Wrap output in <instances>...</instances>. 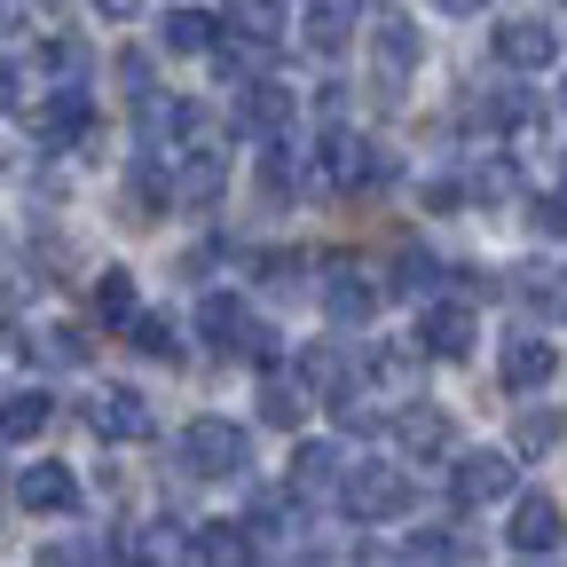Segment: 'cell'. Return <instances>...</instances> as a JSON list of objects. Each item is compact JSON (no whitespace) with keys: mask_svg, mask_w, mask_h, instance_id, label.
<instances>
[{"mask_svg":"<svg viewBox=\"0 0 567 567\" xmlns=\"http://www.w3.org/2000/svg\"><path fill=\"white\" fill-rule=\"evenodd\" d=\"M40 71H55V80H80V71H87V48H80V40H48V48H40Z\"/></svg>","mask_w":567,"mask_h":567,"instance_id":"cell-30","label":"cell"},{"mask_svg":"<svg viewBox=\"0 0 567 567\" xmlns=\"http://www.w3.org/2000/svg\"><path fill=\"white\" fill-rule=\"evenodd\" d=\"M221 174H229L221 151H197V158L182 166V197H189V205H213V197H221Z\"/></svg>","mask_w":567,"mask_h":567,"instance_id":"cell-26","label":"cell"},{"mask_svg":"<svg viewBox=\"0 0 567 567\" xmlns=\"http://www.w3.org/2000/svg\"><path fill=\"white\" fill-rule=\"evenodd\" d=\"M260 182H268V197H284V189H300V166L284 158V151H268V166H260Z\"/></svg>","mask_w":567,"mask_h":567,"instance_id":"cell-33","label":"cell"},{"mask_svg":"<svg viewBox=\"0 0 567 567\" xmlns=\"http://www.w3.org/2000/svg\"><path fill=\"white\" fill-rule=\"evenodd\" d=\"M473 189H481V197H513V189H520V174H513L505 158H488V166L473 174Z\"/></svg>","mask_w":567,"mask_h":567,"instance_id":"cell-31","label":"cell"},{"mask_svg":"<svg viewBox=\"0 0 567 567\" xmlns=\"http://www.w3.org/2000/svg\"><path fill=\"white\" fill-rule=\"evenodd\" d=\"M354 9H363V0H308V40L316 48H339L347 24H354Z\"/></svg>","mask_w":567,"mask_h":567,"instance_id":"cell-24","label":"cell"},{"mask_svg":"<svg viewBox=\"0 0 567 567\" xmlns=\"http://www.w3.org/2000/svg\"><path fill=\"white\" fill-rule=\"evenodd\" d=\"M87 425H95L103 442H151V425H158V417H151V402H142L134 386H103L95 410H87Z\"/></svg>","mask_w":567,"mask_h":567,"instance_id":"cell-6","label":"cell"},{"mask_svg":"<svg viewBox=\"0 0 567 567\" xmlns=\"http://www.w3.org/2000/svg\"><path fill=\"white\" fill-rule=\"evenodd\" d=\"M520 488V465L505 450H465L450 465V496H457V513H481V505H505V496Z\"/></svg>","mask_w":567,"mask_h":567,"instance_id":"cell-4","label":"cell"},{"mask_svg":"<svg viewBox=\"0 0 567 567\" xmlns=\"http://www.w3.org/2000/svg\"><path fill=\"white\" fill-rule=\"evenodd\" d=\"M300 379H308V394H316V402H347V394H354V386H347V354H339V347H308V354H300Z\"/></svg>","mask_w":567,"mask_h":567,"instance_id":"cell-19","label":"cell"},{"mask_svg":"<svg viewBox=\"0 0 567 567\" xmlns=\"http://www.w3.org/2000/svg\"><path fill=\"white\" fill-rule=\"evenodd\" d=\"M323 316H331L339 331H347V323H371V316H379V284H363V276L339 260V268L323 276Z\"/></svg>","mask_w":567,"mask_h":567,"instance_id":"cell-13","label":"cell"},{"mask_svg":"<svg viewBox=\"0 0 567 567\" xmlns=\"http://www.w3.org/2000/svg\"><path fill=\"white\" fill-rule=\"evenodd\" d=\"M394 434H402V450L442 457V450H450V417H442V410H402V417H394Z\"/></svg>","mask_w":567,"mask_h":567,"instance_id":"cell-22","label":"cell"},{"mask_svg":"<svg viewBox=\"0 0 567 567\" xmlns=\"http://www.w3.org/2000/svg\"><path fill=\"white\" fill-rule=\"evenodd\" d=\"M417 339H425V354L457 363V354L473 347V308H465V300H442V308H425V316H417Z\"/></svg>","mask_w":567,"mask_h":567,"instance_id":"cell-14","label":"cell"},{"mask_svg":"<svg viewBox=\"0 0 567 567\" xmlns=\"http://www.w3.org/2000/svg\"><path fill=\"white\" fill-rule=\"evenodd\" d=\"M197 331H205V347H213V354H245V363H260V371L276 363V331H268V323H252L229 292H205V300H197Z\"/></svg>","mask_w":567,"mask_h":567,"instance_id":"cell-1","label":"cell"},{"mask_svg":"<svg viewBox=\"0 0 567 567\" xmlns=\"http://www.w3.org/2000/svg\"><path fill=\"white\" fill-rule=\"evenodd\" d=\"M87 118H95L87 87H55V95L40 103V151H71V142L87 134Z\"/></svg>","mask_w":567,"mask_h":567,"instance_id":"cell-11","label":"cell"},{"mask_svg":"<svg viewBox=\"0 0 567 567\" xmlns=\"http://www.w3.org/2000/svg\"><path fill=\"white\" fill-rule=\"evenodd\" d=\"M496 371H505V386H513V394H536V386L559 371V347H551V339H536V331H520V339H505V363H496Z\"/></svg>","mask_w":567,"mask_h":567,"instance_id":"cell-12","label":"cell"},{"mask_svg":"<svg viewBox=\"0 0 567 567\" xmlns=\"http://www.w3.org/2000/svg\"><path fill=\"white\" fill-rule=\"evenodd\" d=\"M0 111H17V63L0 55Z\"/></svg>","mask_w":567,"mask_h":567,"instance_id":"cell-37","label":"cell"},{"mask_svg":"<svg viewBox=\"0 0 567 567\" xmlns=\"http://www.w3.org/2000/svg\"><path fill=\"white\" fill-rule=\"evenodd\" d=\"M24 9H32V0H0V32H17V24H24Z\"/></svg>","mask_w":567,"mask_h":567,"instance_id":"cell-38","label":"cell"},{"mask_svg":"<svg viewBox=\"0 0 567 567\" xmlns=\"http://www.w3.org/2000/svg\"><path fill=\"white\" fill-rule=\"evenodd\" d=\"M339 505L354 528H379V520H402L410 513V473L402 465H354L339 481Z\"/></svg>","mask_w":567,"mask_h":567,"instance_id":"cell-3","label":"cell"},{"mask_svg":"<svg viewBox=\"0 0 567 567\" xmlns=\"http://www.w3.org/2000/svg\"><path fill=\"white\" fill-rule=\"evenodd\" d=\"M48 417H55V402H48L40 386L0 394V442H40V434H48Z\"/></svg>","mask_w":567,"mask_h":567,"instance_id":"cell-16","label":"cell"},{"mask_svg":"<svg viewBox=\"0 0 567 567\" xmlns=\"http://www.w3.org/2000/svg\"><path fill=\"white\" fill-rule=\"evenodd\" d=\"M237 134H252V142H284L292 134V87H276L268 71L260 80H237Z\"/></svg>","mask_w":567,"mask_h":567,"instance_id":"cell-5","label":"cell"},{"mask_svg":"<svg viewBox=\"0 0 567 567\" xmlns=\"http://www.w3.org/2000/svg\"><path fill=\"white\" fill-rule=\"evenodd\" d=\"M245 465H252V434L229 417H197L182 434V473H197V481H237Z\"/></svg>","mask_w":567,"mask_h":567,"instance_id":"cell-2","label":"cell"},{"mask_svg":"<svg viewBox=\"0 0 567 567\" xmlns=\"http://www.w3.org/2000/svg\"><path fill=\"white\" fill-rule=\"evenodd\" d=\"M134 347L151 354V363H174V354H182V339H174L166 316H134Z\"/></svg>","mask_w":567,"mask_h":567,"instance_id":"cell-29","label":"cell"},{"mask_svg":"<svg viewBox=\"0 0 567 567\" xmlns=\"http://www.w3.org/2000/svg\"><path fill=\"white\" fill-rule=\"evenodd\" d=\"M513 300L544 323H567V268H513Z\"/></svg>","mask_w":567,"mask_h":567,"instance_id":"cell-15","label":"cell"},{"mask_svg":"<svg viewBox=\"0 0 567 567\" xmlns=\"http://www.w3.org/2000/svg\"><path fill=\"white\" fill-rule=\"evenodd\" d=\"M189 551H197V559H245V551H252V536H245V528H229V520H213V528H197V536H189Z\"/></svg>","mask_w":567,"mask_h":567,"instance_id":"cell-27","label":"cell"},{"mask_svg":"<svg viewBox=\"0 0 567 567\" xmlns=\"http://www.w3.org/2000/svg\"><path fill=\"white\" fill-rule=\"evenodd\" d=\"M559 544H567V513L551 505V496H520V505H513V551L520 559H544Z\"/></svg>","mask_w":567,"mask_h":567,"instance_id":"cell-8","label":"cell"},{"mask_svg":"<svg viewBox=\"0 0 567 567\" xmlns=\"http://www.w3.org/2000/svg\"><path fill=\"white\" fill-rule=\"evenodd\" d=\"M371 48H379V63H386V80H402V71L417 63V32H410V17H379V24H371Z\"/></svg>","mask_w":567,"mask_h":567,"instance_id":"cell-21","label":"cell"},{"mask_svg":"<svg viewBox=\"0 0 567 567\" xmlns=\"http://www.w3.org/2000/svg\"><path fill=\"white\" fill-rule=\"evenodd\" d=\"M221 17H229L237 32H260V40H276V32H284V0H221Z\"/></svg>","mask_w":567,"mask_h":567,"instance_id":"cell-25","label":"cell"},{"mask_svg":"<svg viewBox=\"0 0 567 567\" xmlns=\"http://www.w3.org/2000/svg\"><path fill=\"white\" fill-rule=\"evenodd\" d=\"M48 354H55V363H87V331H48Z\"/></svg>","mask_w":567,"mask_h":567,"instance_id":"cell-34","label":"cell"},{"mask_svg":"<svg viewBox=\"0 0 567 567\" xmlns=\"http://www.w3.org/2000/svg\"><path fill=\"white\" fill-rule=\"evenodd\" d=\"M434 284H442V260H434V252H402V260H394V292H402V300L434 292Z\"/></svg>","mask_w":567,"mask_h":567,"instance_id":"cell-28","label":"cell"},{"mask_svg":"<svg viewBox=\"0 0 567 567\" xmlns=\"http://www.w3.org/2000/svg\"><path fill=\"white\" fill-rule=\"evenodd\" d=\"M87 300H95V323H134V276L126 268H103Z\"/></svg>","mask_w":567,"mask_h":567,"instance_id":"cell-23","label":"cell"},{"mask_svg":"<svg viewBox=\"0 0 567 567\" xmlns=\"http://www.w3.org/2000/svg\"><path fill=\"white\" fill-rule=\"evenodd\" d=\"M221 24H229V17H205V9H174V17H166V32H158V40H166V48H174V55H205V48H213V40H221Z\"/></svg>","mask_w":567,"mask_h":567,"instance_id":"cell-20","label":"cell"},{"mask_svg":"<svg viewBox=\"0 0 567 567\" xmlns=\"http://www.w3.org/2000/svg\"><path fill=\"white\" fill-rule=\"evenodd\" d=\"M17 505L24 513H80V481H71V465H24Z\"/></svg>","mask_w":567,"mask_h":567,"instance_id":"cell-10","label":"cell"},{"mask_svg":"<svg viewBox=\"0 0 567 567\" xmlns=\"http://www.w3.org/2000/svg\"><path fill=\"white\" fill-rule=\"evenodd\" d=\"M536 229H551V237H567V197H544V205H536Z\"/></svg>","mask_w":567,"mask_h":567,"instance_id":"cell-35","label":"cell"},{"mask_svg":"<svg viewBox=\"0 0 567 567\" xmlns=\"http://www.w3.org/2000/svg\"><path fill=\"white\" fill-rule=\"evenodd\" d=\"M559 55V32L544 17H505L496 24V63H513V71H544Z\"/></svg>","mask_w":567,"mask_h":567,"instance_id":"cell-7","label":"cell"},{"mask_svg":"<svg viewBox=\"0 0 567 567\" xmlns=\"http://www.w3.org/2000/svg\"><path fill=\"white\" fill-rule=\"evenodd\" d=\"M434 9H450V17H481V0H434Z\"/></svg>","mask_w":567,"mask_h":567,"instance_id":"cell-39","label":"cell"},{"mask_svg":"<svg viewBox=\"0 0 567 567\" xmlns=\"http://www.w3.org/2000/svg\"><path fill=\"white\" fill-rule=\"evenodd\" d=\"M323 166H331L339 189H371V182H386L379 142H363V134H331V142H323Z\"/></svg>","mask_w":567,"mask_h":567,"instance_id":"cell-9","label":"cell"},{"mask_svg":"<svg viewBox=\"0 0 567 567\" xmlns=\"http://www.w3.org/2000/svg\"><path fill=\"white\" fill-rule=\"evenodd\" d=\"M559 111H567V80H559Z\"/></svg>","mask_w":567,"mask_h":567,"instance_id":"cell-40","label":"cell"},{"mask_svg":"<svg viewBox=\"0 0 567 567\" xmlns=\"http://www.w3.org/2000/svg\"><path fill=\"white\" fill-rule=\"evenodd\" d=\"M95 17H103V24H134V17H142V0H95Z\"/></svg>","mask_w":567,"mask_h":567,"instance_id":"cell-36","label":"cell"},{"mask_svg":"<svg viewBox=\"0 0 567 567\" xmlns=\"http://www.w3.org/2000/svg\"><path fill=\"white\" fill-rule=\"evenodd\" d=\"M551 442H559V417L551 410H528L520 417V450H551Z\"/></svg>","mask_w":567,"mask_h":567,"instance_id":"cell-32","label":"cell"},{"mask_svg":"<svg viewBox=\"0 0 567 567\" xmlns=\"http://www.w3.org/2000/svg\"><path fill=\"white\" fill-rule=\"evenodd\" d=\"M339 465H347L339 442H300V450H292V496H323L331 481H347Z\"/></svg>","mask_w":567,"mask_h":567,"instance_id":"cell-17","label":"cell"},{"mask_svg":"<svg viewBox=\"0 0 567 567\" xmlns=\"http://www.w3.org/2000/svg\"><path fill=\"white\" fill-rule=\"evenodd\" d=\"M308 402H316V394H308V379H300V371H292V379H284L276 363L260 371V417H268V425H300V410H308Z\"/></svg>","mask_w":567,"mask_h":567,"instance_id":"cell-18","label":"cell"}]
</instances>
